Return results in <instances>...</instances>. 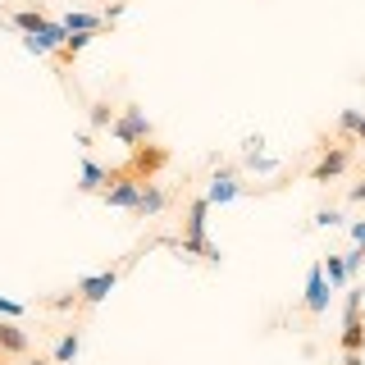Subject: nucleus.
Here are the masks:
<instances>
[{
    "label": "nucleus",
    "instance_id": "obj_20",
    "mask_svg": "<svg viewBox=\"0 0 365 365\" xmlns=\"http://www.w3.org/2000/svg\"><path fill=\"white\" fill-rule=\"evenodd\" d=\"M351 237H356V247L365 251V224H351Z\"/></svg>",
    "mask_w": 365,
    "mask_h": 365
},
{
    "label": "nucleus",
    "instance_id": "obj_15",
    "mask_svg": "<svg viewBox=\"0 0 365 365\" xmlns=\"http://www.w3.org/2000/svg\"><path fill=\"white\" fill-rule=\"evenodd\" d=\"M319 269H324V279L334 283V288L347 283V265H342V256H324V265H319Z\"/></svg>",
    "mask_w": 365,
    "mask_h": 365
},
{
    "label": "nucleus",
    "instance_id": "obj_2",
    "mask_svg": "<svg viewBox=\"0 0 365 365\" xmlns=\"http://www.w3.org/2000/svg\"><path fill=\"white\" fill-rule=\"evenodd\" d=\"M114 142L119 146H128V151H137V146H146L155 137V128H151V119H146V110L142 106H123L119 114H114Z\"/></svg>",
    "mask_w": 365,
    "mask_h": 365
},
{
    "label": "nucleus",
    "instance_id": "obj_3",
    "mask_svg": "<svg viewBox=\"0 0 365 365\" xmlns=\"http://www.w3.org/2000/svg\"><path fill=\"white\" fill-rule=\"evenodd\" d=\"M351 169V146H342V142H329L324 151H319L315 160V169H311V182H334L342 178Z\"/></svg>",
    "mask_w": 365,
    "mask_h": 365
},
{
    "label": "nucleus",
    "instance_id": "obj_14",
    "mask_svg": "<svg viewBox=\"0 0 365 365\" xmlns=\"http://www.w3.org/2000/svg\"><path fill=\"white\" fill-rule=\"evenodd\" d=\"M114 110L110 101H91V114H87V123H91V133H106V128H114Z\"/></svg>",
    "mask_w": 365,
    "mask_h": 365
},
{
    "label": "nucleus",
    "instance_id": "obj_12",
    "mask_svg": "<svg viewBox=\"0 0 365 365\" xmlns=\"http://www.w3.org/2000/svg\"><path fill=\"white\" fill-rule=\"evenodd\" d=\"M110 169H101L91 155H83V174H78V192H106Z\"/></svg>",
    "mask_w": 365,
    "mask_h": 365
},
{
    "label": "nucleus",
    "instance_id": "obj_23",
    "mask_svg": "<svg viewBox=\"0 0 365 365\" xmlns=\"http://www.w3.org/2000/svg\"><path fill=\"white\" fill-rule=\"evenodd\" d=\"M28 365H51V361H41V356H32V361H28Z\"/></svg>",
    "mask_w": 365,
    "mask_h": 365
},
{
    "label": "nucleus",
    "instance_id": "obj_5",
    "mask_svg": "<svg viewBox=\"0 0 365 365\" xmlns=\"http://www.w3.org/2000/svg\"><path fill=\"white\" fill-rule=\"evenodd\" d=\"M114 283H119V269H101V274H87V279H78V306H101L106 297L114 292Z\"/></svg>",
    "mask_w": 365,
    "mask_h": 365
},
{
    "label": "nucleus",
    "instance_id": "obj_11",
    "mask_svg": "<svg viewBox=\"0 0 365 365\" xmlns=\"http://www.w3.org/2000/svg\"><path fill=\"white\" fill-rule=\"evenodd\" d=\"M64 23V32H106V14H87V9H68V14L60 19Z\"/></svg>",
    "mask_w": 365,
    "mask_h": 365
},
{
    "label": "nucleus",
    "instance_id": "obj_1",
    "mask_svg": "<svg viewBox=\"0 0 365 365\" xmlns=\"http://www.w3.org/2000/svg\"><path fill=\"white\" fill-rule=\"evenodd\" d=\"M205 215H210V201L205 197H192L187 201V220H182V237H178V251L182 256H205V260H220V247L205 237Z\"/></svg>",
    "mask_w": 365,
    "mask_h": 365
},
{
    "label": "nucleus",
    "instance_id": "obj_22",
    "mask_svg": "<svg viewBox=\"0 0 365 365\" xmlns=\"http://www.w3.org/2000/svg\"><path fill=\"white\" fill-rule=\"evenodd\" d=\"M342 365H365V361H361V351H347V361H342Z\"/></svg>",
    "mask_w": 365,
    "mask_h": 365
},
{
    "label": "nucleus",
    "instance_id": "obj_9",
    "mask_svg": "<svg viewBox=\"0 0 365 365\" xmlns=\"http://www.w3.org/2000/svg\"><path fill=\"white\" fill-rule=\"evenodd\" d=\"M78 351H83V329H78V324H68L64 334H60V342H55L51 361H55V365H73V361H78Z\"/></svg>",
    "mask_w": 365,
    "mask_h": 365
},
{
    "label": "nucleus",
    "instance_id": "obj_10",
    "mask_svg": "<svg viewBox=\"0 0 365 365\" xmlns=\"http://www.w3.org/2000/svg\"><path fill=\"white\" fill-rule=\"evenodd\" d=\"M165 205H169V192H165V187H155V182H142V197H137L133 215H142V220H151V215H160Z\"/></svg>",
    "mask_w": 365,
    "mask_h": 365
},
{
    "label": "nucleus",
    "instance_id": "obj_19",
    "mask_svg": "<svg viewBox=\"0 0 365 365\" xmlns=\"http://www.w3.org/2000/svg\"><path fill=\"white\" fill-rule=\"evenodd\" d=\"M347 201H351V205H361V201H365V178H361V182H351V192H347Z\"/></svg>",
    "mask_w": 365,
    "mask_h": 365
},
{
    "label": "nucleus",
    "instance_id": "obj_6",
    "mask_svg": "<svg viewBox=\"0 0 365 365\" xmlns=\"http://www.w3.org/2000/svg\"><path fill=\"white\" fill-rule=\"evenodd\" d=\"M137 197H142V182H133V178H123L119 169H110V187L101 192V201L114 205V210H133Z\"/></svg>",
    "mask_w": 365,
    "mask_h": 365
},
{
    "label": "nucleus",
    "instance_id": "obj_7",
    "mask_svg": "<svg viewBox=\"0 0 365 365\" xmlns=\"http://www.w3.org/2000/svg\"><path fill=\"white\" fill-rule=\"evenodd\" d=\"M306 311H311V315L329 311V279H324L319 265H311V274H306Z\"/></svg>",
    "mask_w": 365,
    "mask_h": 365
},
{
    "label": "nucleus",
    "instance_id": "obj_16",
    "mask_svg": "<svg viewBox=\"0 0 365 365\" xmlns=\"http://www.w3.org/2000/svg\"><path fill=\"white\" fill-rule=\"evenodd\" d=\"M338 220H342V215L334 210V205H324V210H315V224H319V228H334Z\"/></svg>",
    "mask_w": 365,
    "mask_h": 365
},
{
    "label": "nucleus",
    "instance_id": "obj_21",
    "mask_svg": "<svg viewBox=\"0 0 365 365\" xmlns=\"http://www.w3.org/2000/svg\"><path fill=\"white\" fill-rule=\"evenodd\" d=\"M356 146H365V114H361V123H356V137H351Z\"/></svg>",
    "mask_w": 365,
    "mask_h": 365
},
{
    "label": "nucleus",
    "instance_id": "obj_8",
    "mask_svg": "<svg viewBox=\"0 0 365 365\" xmlns=\"http://www.w3.org/2000/svg\"><path fill=\"white\" fill-rule=\"evenodd\" d=\"M237 197H242V182L228 174V169H220L215 182H210V192H205V201H210V205H228V201H237Z\"/></svg>",
    "mask_w": 365,
    "mask_h": 365
},
{
    "label": "nucleus",
    "instance_id": "obj_4",
    "mask_svg": "<svg viewBox=\"0 0 365 365\" xmlns=\"http://www.w3.org/2000/svg\"><path fill=\"white\" fill-rule=\"evenodd\" d=\"M32 351V334L19 319H0V365L5 361H23Z\"/></svg>",
    "mask_w": 365,
    "mask_h": 365
},
{
    "label": "nucleus",
    "instance_id": "obj_17",
    "mask_svg": "<svg viewBox=\"0 0 365 365\" xmlns=\"http://www.w3.org/2000/svg\"><path fill=\"white\" fill-rule=\"evenodd\" d=\"M19 315H23V306L9 302V297H0V319H19Z\"/></svg>",
    "mask_w": 365,
    "mask_h": 365
},
{
    "label": "nucleus",
    "instance_id": "obj_13",
    "mask_svg": "<svg viewBox=\"0 0 365 365\" xmlns=\"http://www.w3.org/2000/svg\"><path fill=\"white\" fill-rule=\"evenodd\" d=\"M365 347V324L361 315H342V351H361Z\"/></svg>",
    "mask_w": 365,
    "mask_h": 365
},
{
    "label": "nucleus",
    "instance_id": "obj_18",
    "mask_svg": "<svg viewBox=\"0 0 365 365\" xmlns=\"http://www.w3.org/2000/svg\"><path fill=\"white\" fill-rule=\"evenodd\" d=\"M342 265H347V274H356L361 265H365V251L356 247V251H347V260H342Z\"/></svg>",
    "mask_w": 365,
    "mask_h": 365
}]
</instances>
